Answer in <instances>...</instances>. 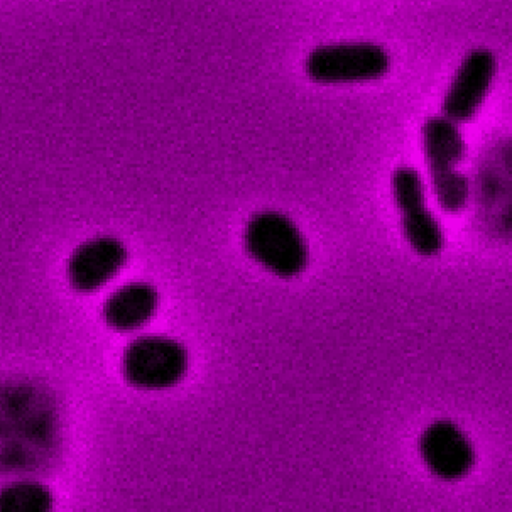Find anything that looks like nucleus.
Wrapping results in <instances>:
<instances>
[{
  "mask_svg": "<svg viewBox=\"0 0 512 512\" xmlns=\"http://www.w3.org/2000/svg\"><path fill=\"white\" fill-rule=\"evenodd\" d=\"M129 251L114 235H100L85 240L71 252L66 264V278L80 295H92L104 288L126 267Z\"/></svg>",
  "mask_w": 512,
  "mask_h": 512,
  "instance_id": "7",
  "label": "nucleus"
},
{
  "mask_svg": "<svg viewBox=\"0 0 512 512\" xmlns=\"http://www.w3.org/2000/svg\"><path fill=\"white\" fill-rule=\"evenodd\" d=\"M55 497L46 485L34 480H21L0 492V512H50Z\"/></svg>",
  "mask_w": 512,
  "mask_h": 512,
  "instance_id": "10",
  "label": "nucleus"
},
{
  "mask_svg": "<svg viewBox=\"0 0 512 512\" xmlns=\"http://www.w3.org/2000/svg\"><path fill=\"white\" fill-rule=\"evenodd\" d=\"M418 450L426 469L443 482L465 479L477 462L474 443L452 420H436L426 426Z\"/></svg>",
  "mask_w": 512,
  "mask_h": 512,
  "instance_id": "6",
  "label": "nucleus"
},
{
  "mask_svg": "<svg viewBox=\"0 0 512 512\" xmlns=\"http://www.w3.org/2000/svg\"><path fill=\"white\" fill-rule=\"evenodd\" d=\"M391 188L408 246L425 259L440 256L447 246V237L440 220L426 205L425 181L420 171L401 164L393 171Z\"/></svg>",
  "mask_w": 512,
  "mask_h": 512,
  "instance_id": "4",
  "label": "nucleus"
},
{
  "mask_svg": "<svg viewBox=\"0 0 512 512\" xmlns=\"http://www.w3.org/2000/svg\"><path fill=\"white\" fill-rule=\"evenodd\" d=\"M122 376L139 391H166L178 386L190 369V352L176 338L141 335L122 352Z\"/></svg>",
  "mask_w": 512,
  "mask_h": 512,
  "instance_id": "3",
  "label": "nucleus"
},
{
  "mask_svg": "<svg viewBox=\"0 0 512 512\" xmlns=\"http://www.w3.org/2000/svg\"><path fill=\"white\" fill-rule=\"evenodd\" d=\"M391 55L372 41L318 44L306 55L305 73L320 85L376 82L391 70Z\"/></svg>",
  "mask_w": 512,
  "mask_h": 512,
  "instance_id": "2",
  "label": "nucleus"
},
{
  "mask_svg": "<svg viewBox=\"0 0 512 512\" xmlns=\"http://www.w3.org/2000/svg\"><path fill=\"white\" fill-rule=\"evenodd\" d=\"M431 190L435 195V200L443 212L450 215L462 213L470 200V181L462 171H458L452 176H443V178H433L431 180Z\"/></svg>",
  "mask_w": 512,
  "mask_h": 512,
  "instance_id": "11",
  "label": "nucleus"
},
{
  "mask_svg": "<svg viewBox=\"0 0 512 512\" xmlns=\"http://www.w3.org/2000/svg\"><path fill=\"white\" fill-rule=\"evenodd\" d=\"M421 148L431 180L455 175L467 156V142L460 126L442 114L431 115L423 122Z\"/></svg>",
  "mask_w": 512,
  "mask_h": 512,
  "instance_id": "9",
  "label": "nucleus"
},
{
  "mask_svg": "<svg viewBox=\"0 0 512 512\" xmlns=\"http://www.w3.org/2000/svg\"><path fill=\"white\" fill-rule=\"evenodd\" d=\"M244 249L266 271L281 279H295L310 264V247L293 218L276 210H262L249 218Z\"/></svg>",
  "mask_w": 512,
  "mask_h": 512,
  "instance_id": "1",
  "label": "nucleus"
},
{
  "mask_svg": "<svg viewBox=\"0 0 512 512\" xmlns=\"http://www.w3.org/2000/svg\"><path fill=\"white\" fill-rule=\"evenodd\" d=\"M499 61L494 51L484 46L463 56L442 102V115L458 126L477 117L491 93Z\"/></svg>",
  "mask_w": 512,
  "mask_h": 512,
  "instance_id": "5",
  "label": "nucleus"
},
{
  "mask_svg": "<svg viewBox=\"0 0 512 512\" xmlns=\"http://www.w3.org/2000/svg\"><path fill=\"white\" fill-rule=\"evenodd\" d=\"M159 308V291L144 281L115 289L102 306V318L115 332L132 333L146 327Z\"/></svg>",
  "mask_w": 512,
  "mask_h": 512,
  "instance_id": "8",
  "label": "nucleus"
}]
</instances>
